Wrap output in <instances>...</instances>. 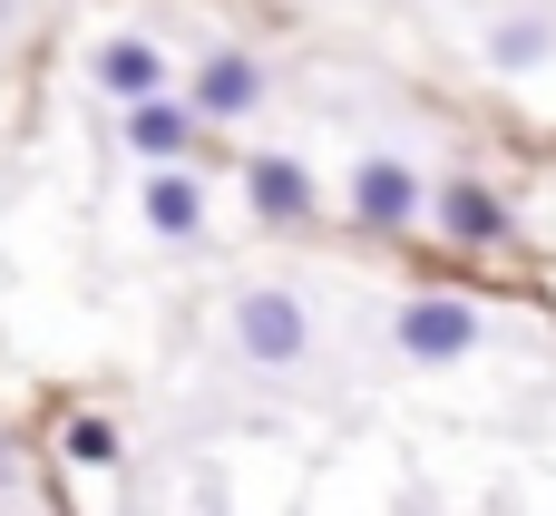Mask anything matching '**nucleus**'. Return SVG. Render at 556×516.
<instances>
[{"label": "nucleus", "mask_w": 556, "mask_h": 516, "mask_svg": "<svg viewBox=\"0 0 556 516\" xmlns=\"http://www.w3.org/2000/svg\"><path fill=\"white\" fill-rule=\"evenodd\" d=\"M235 351H244V361H264V371H293V361L313 351V312H303L293 293L254 283V293L235 302Z\"/></svg>", "instance_id": "nucleus-1"}, {"label": "nucleus", "mask_w": 556, "mask_h": 516, "mask_svg": "<svg viewBox=\"0 0 556 516\" xmlns=\"http://www.w3.org/2000/svg\"><path fill=\"white\" fill-rule=\"evenodd\" d=\"M401 351L410 361H459V351H479V312L450 302V293H430V302L401 312Z\"/></svg>", "instance_id": "nucleus-2"}, {"label": "nucleus", "mask_w": 556, "mask_h": 516, "mask_svg": "<svg viewBox=\"0 0 556 516\" xmlns=\"http://www.w3.org/2000/svg\"><path fill=\"white\" fill-rule=\"evenodd\" d=\"M352 215H362L371 234H391V224H410V215H420V176H410L401 156H371V166L352 176Z\"/></svg>", "instance_id": "nucleus-3"}, {"label": "nucleus", "mask_w": 556, "mask_h": 516, "mask_svg": "<svg viewBox=\"0 0 556 516\" xmlns=\"http://www.w3.org/2000/svg\"><path fill=\"white\" fill-rule=\"evenodd\" d=\"M254 98H264V68L244 49H215L195 68V117H254Z\"/></svg>", "instance_id": "nucleus-4"}, {"label": "nucleus", "mask_w": 556, "mask_h": 516, "mask_svg": "<svg viewBox=\"0 0 556 516\" xmlns=\"http://www.w3.org/2000/svg\"><path fill=\"white\" fill-rule=\"evenodd\" d=\"M195 127H205V117H195V98H186V107H176L166 88H156V98H127V146H137V156H156V166H166V156H186V137H195Z\"/></svg>", "instance_id": "nucleus-5"}, {"label": "nucleus", "mask_w": 556, "mask_h": 516, "mask_svg": "<svg viewBox=\"0 0 556 516\" xmlns=\"http://www.w3.org/2000/svg\"><path fill=\"white\" fill-rule=\"evenodd\" d=\"M98 88L108 98H156L166 88V49L156 39H98Z\"/></svg>", "instance_id": "nucleus-6"}, {"label": "nucleus", "mask_w": 556, "mask_h": 516, "mask_svg": "<svg viewBox=\"0 0 556 516\" xmlns=\"http://www.w3.org/2000/svg\"><path fill=\"white\" fill-rule=\"evenodd\" d=\"M244 195H254V215H274V224H303V215H313V176H303L293 156H254V166H244Z\"/></svg>", "instance_id": "nucleus-7"}, {"label": "nucleus", "mask_w": 556, "mask_h": 516, "mask_svg": "<svg viewBox=\"0 0 556 516\" xmlns=\"http://www.w3.org/2000/svg\"><path fill=\"white\" fill-rule=\"evenodd\" d=\"M440 234L469 244V254H479V244H508V205H498V185H450V195H440Z\"/></svg>", "instance_id": "nucleus-8"}, {"label": "nucleus", "mask_w": 556, "mask_h": 516, "mask_svg": "<svg viewBox=\"0 0 556 516\" xmlns=\"http://www.w3.org/2000/svg\"><path fill=\"white\" fill-rule=\"evenodd\" d=\"M147 224H156L166 244H186V234L205 224V185L176 176V166H156V176H147Z\"/></svg>", "instance_id": "nucleus-9"}, {"label": "nucleus", "mask_w": 556, "mask_h": 516, "mask_svg": "<svg viewBox=\"0 0 556 516\" xmlns=\"http://www.w3.org/2000/svg\"><path fill=\"white\" fill-rule=\"evenodd\" d=\"M547 59V20H498L489 29V68H538Z\"/></svg>", "instance_id": "nucleus-10"}, {"label": "nucleus", "mask_w": 556, "mask_h": 516, "mask_svg": "<svg viewBox=\"0 0 556 516\" xmlns=\"http://www.w3.org/2000/svg\"><path fill=\"white\" fill-rule=\"evenodd\" d=\"M68 459L108 468V459H117V429H108V420H68Z\"/></svg>", "instance_id": "nucleus-11"}, {"label": "nucleus", "mask_w": 556, "mask_h": 516, "mask_svg": "<svg viewBox=\"0 0 556 516\" xmlns=\"http://www.w3.org/2000/svg\"><path fill=\"white\" fill-rule=\"evenodd\" d=\"M0 478H10V449H0Z\"/></svg>", "instance_id": "nucleus-12"}]
</instances>
